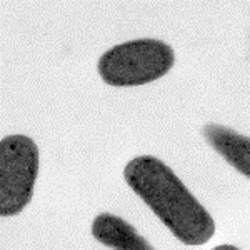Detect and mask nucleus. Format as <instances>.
Listing matches in <instances>:
<instances>
[{
  "instance_id": "4",
  "label": "nucleus",
  "mask_w": 250,
  "mask_h": 250,
  "mask_svg": "<svg viewBox=\"0 0 250 250\" xmlns=\"http://www.w3.org/2000/svg\"><path fill=\"white\" fill-rule=\"evenodd\" d=\"M204 139L225 162L250 179V137L225 125L208 124L204 127Z\"/></svg>"
},
{
  "instance_id": "2",
  "label": "nucleus",
  "mask_w": 250,
  "mask_h": 250,
  "mask_svg": "<svg viewBox=\"0 0 250 250\" xmlns=\"http://www.w3.org/2000/svg\"><path fill=\"white\" fill-rule=\"evenodd\" d=\"M175 63V52L157 39H137L108 48L97 70L107 85L135 87L162 79Z\"/></svg>"
},
{
  "instance_id": "1",
  "label": "nucleus",
  "mask_w": 250,
  "mask_h": 250,
  "mask_svg": "<svg viewBox=\"0 0 250 250\" xmlns=\"http://www.w3.org/2000/svg\"><path fill=\"white\" fill-rule=\"evenodd\" d=\"M124 179L179 242L195 247L213 237V217L160 159L135 157L125 165Z\"/></svg>"
},
{
  "instance_id": "5",
  "label": "nucleus",
  "mask_w": 250,
  "mask_h": 250,
  "mask_svg": "<svg viewBox=\"0 0 250 250\" xmlns=\"http://www.w3.org/2000/svg\"><path fill=\"white\" fill-rule=\"evenodd\" d=\"M92 237L112 250H155L145 237L122 217L99 213L92 222Z\"/></svg>"
},
{
  "instance_id": "3",
  "label": "nucleus",
  "mask_w": 250,
  "mask_h": 250,
  "mask_svg": "<svg viewBox=\"0 0 250 250\" xmlns=\"http://www.w3.org/2000/svg\"><path fill=\"white\" fill-rule=\"evenodd\" d=\"M39 148L27 135H7L0 142V213L19 215L32 202L39 175Z\"/></svg>"
},
{
  "instance_id": "6",
  "label": "nucleus",
  "mask_w": 250,
  "mask_h": 250,
  "mask_svg": "<svg viewBox=\"0 0 250 250\" xmlns=\"http://www.w3.org/2000/svg\"><path fill=\"white\" fill-rule=\"evenodd\" d=\"M212 250H240V249H239V247H235V245L222 244V245H217V247H213Z\"/></svg>"
}]
</instances>
